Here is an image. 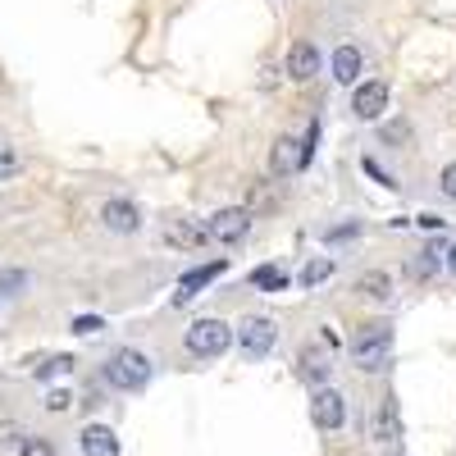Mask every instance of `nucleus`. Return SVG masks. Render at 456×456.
Wrapping results in <instances>:
<instances>
[{
    "label": "nucleus",
    "instance_id": "nucleus-14",
    "mask_svg": "<svg viewBox=\"0 0 456 456\" xmlns=\"http://www.w3.org/2000/svg\"><path fill=\"white\" fill-rule=\"evenodd\" d=\"M78 443H83V456H119V438H114L110 425H87Z\"/></svg>",
    "mask_w": 456,
    "mask_h": 456
},
{
    "label": "nucleus",
    "instance_id": "nucleus-26",
    "mask_svg": "<svg viewBox=\"0 0 456 456\" xmlns=\"http://www.w3.org/2000/svg\"><path fill=\"white\" fill-rule=\"evenodd\" d=\"M438 192H443V197H452V201H456V160H452V165H447V169H443V174H438Z\"/></svg>",
    "mask_w": 456,
    "mask_h": 456
},
{
    "label": "nucleus",
    "instance_id": "nucleus-17",
    "mask_svg": "<svg viewBox=\"0 0 456 456\" xmlns=\"http://www.w3.org/2000/svg\"><path fill=\"white\" fill-rule=\"evenodd\" d=\"M329 370H333V361L324 356V352H306L301 356V384H311V388H324L329 384Z\"/></svg>",
    "mask_w": 456,
    "mask_h": 456
},
{
    "label": "nucleus",
    "instance_id": "nucleus-7",
    "mask_svg": "<svg viewBox=\"0 0 456 456\" xmlns=\"http://www.w3.org/2000/svg\"><path fill=\"white\" fill-rule=\"evenodd\" d=\"M352 110H356V119H365V124L384 119V110H388V83H379V78L361 83L356 96H352Z\"/></svg>",
    "mask_w": 456,
    "mask_h": 456
},
{
    "label": "nucleus",
    "instance_id": "nucleus-24",
    "mask_svg": "<svg viewBox=\"0 0 456 456\" xmlns=\"http://www.w3.org/2000/svg\"><path fill=\"white\" fill-rule=\"evenodd\" d=\"M19 456H55V447L46 438H23L19 443Z\"/></svg>",
    "mask_w": 456,
    "mask_h": 456
},
{
    "label": "nucleus",
    "instance_id": "nucleus-21",
    "mask_svg": "<svg viewBox=\"0 0 456 456\" xmlns=\"http://www.w3.org/2000/svg\"><path fill=\"white\" fill-rule=\"evenodd\" d=\"M73 365H78V361H73V356H51L46 365H37V379H42V384H46V379H60V374H73Z\"/></svg>",
    "mask_w": 456,
    "mask_h": 456
},
{
    "label": "nucleus",
    "instance_id": "nucleus-18",
    "mask_svg": "<svg viewBox=\"0 0 456 456\" xmlns=\"http://www.w3.org/2000/svg\"><path fill=\"white\" fill-rule=\"evenodd\" d=\"M270 169H274L279 178H288V174L297 169V137H279V142H274V151H270Z\"/></svg>",
    "mask_w": 456,
    "mask_h": 456
},
{
    "label": "nucleus",
    "instance_id": "nucleus-13",
    "mask_svg": "<svg viewBox=\"0 0 456 456\" xmlns=\"http://www.w3.org/2000/svg\"><path fill=\"white\" fill-rule=\"evenodd\" d=\"M329 69H333V78H338L342 87H352V83L361 78V73H365V55H361L356 46H338Z\"/></svg>",
    "mask_w": 456,
    "mask_h": 456
},
{
    "label": "nucleus",
    "instance_id": "nucleus-28",
    "mask_svg": "<svg viewBox=\"0 0 456 456\" xmlns=\"http://www.w3.org/2000/svg\"><path fill=\"white\" fill-rule=\"evenodd\" d=\"M356 233H361V224H342V228H333V233H329V242H347Z\"/></svg>",
    "mask_w": 456,
    "mask_h": 456
},
{
    "label": "nucleus",
    "instance_id": "nucleus-1",
    "mask_svg": "<svg viewBox=\"0 0 456 456\" xmlns=\"http://www.w3.org/2000/svg\"><path fill=\"white\" fill-rule=\"evenodd\" d=\"M352 361L370 374L393 365V324L388 320H370L352 333Z\"/></svg>",
    "mask_w": 456,
    "mask_h": 456
},
{
    "label": "nucleus",
    "instance_id": "nucleus-20",
    "mask_svg": "<svg viewBox=\"0 0 456 456\" xmlns=\"http://www.w3.org/2000/svg\"><path fill=\"white\" fill-rule=\"evenodd\" d=\"M251 283H256V288H265V292H279V288H288V274H283V270H274V265H260V270L251 274Z\"/></svg>",
    "mask_w": 456,
    "mask_h": 456
},
{
    "label": "nucleus",
    "instance_id": "nucleus-15",
    "mask_svg": "<svg viewBox=\"0 0 456 456\" xmlns=\"http://www.w3.org/2000/svg\"><path fill=\"white\" fill-rule=\"evenodd\" d=\"M443 256H447V247H443V242H429L425 251H415V260L406 265V274H411V279H420V283H425V279H434Z\"/></svg>",
    "mask_w": 456,
    "mask_h": 456
},
{
    "label": "nucleus",
    "instance_id": "nucleus-22",
    "mask_svg": "<svg viewBox=\"0 0 456 456\" xmlns=\"http://www.w3.org/2000/svg\"><path fill=\"white\" fill-rule=\"evenodd\" d=\"M23 169V160H19V151L10 146V142H0V183H10L14 174Z\"/></svg>",
    "mask_w": 456,
    "mask_h": 456
},
{
    "label": "nucleus",
    "instance_id": "nucleus-27",
    "mask_svg": "<svg viewBox=\"0 0 456 456\" xmlns=\"http://www.w3.org/2000/svg\"><path fill=\"white\" fill-rule=\"evenodd\" d=\"M23 283H28V274H19V270H14V274H0V297H10V292L23 288Z\"/></svg>",
    "mask_w": 456,
    "mask_h": 456
},
{
    "label": "nucleus",
    "instance_id": "nucleus-19",
    "mask_svg": "<svg viewBox=\"0 0 456 456\" xmlns=\"http://www.w3.org/2000/svg\"><path fill=\"white\" fill-rule=\"evenodd\" d=\"M324 279H333V260H329V256L311 260L306 270H301V288H315V283H324Z\"/></svg>",
    "mask_w": 456,
    "mask_h": 456
},
{
    "label": "nucleus",
    "instance_id": "nucleus-30",
    "mask_svg": "<svg viewBox=\"0 0 456 456\" xmlns=\"http://www.w3.org/2000/svg\"><path fill=\"white\" fill-rule=\"evenodd\" d=\"M415 224L429 228V233H434V228H443V219H438V215H415Z\"/></svg>",
    "mask_w": 456,
    "mask_h": 456
},
{
    "label": "nucleus",
    "instance_id": "nucleus-25",
    "mask_svg": "<svg viewBox=\"0 0 456 456\" xmlns=\"http://www.w3.org/2000/svg\"><path fill=\"white\" fill-rule=\"evenodd\" d=\"M69 329H73V333H78V338H96V333H101L105 324H101L96 315H78V320H73Z\"/></svg>",
    "mask_w": 456,
    "mask_h": 456
},
{
    "label": "nucleus",
    "instance_id": "nucleus-11",
    "mask_svg": "<svg viewBox=\"0 0 456 456\" xmlns=\"http://www.w3.org/2000/svg\"><path fill=\"white\" fill-rule=\"evenodd\" d=\"M165 242L178 247V251H197V247H206L210 238H206V224H197V219H169V224H165Z\"/></svg>",
    "mask_w": 456,
    "mask_h": 456
},
{
    "label": "nucleus",
    "instance_id": "nucleus-5",
    "mask_svg": "<svg viewBox=\"0 0 456 456\" xmlns=\"http://www.w3.org/2000/svg\"><path fill=\"white\" fill-rule=\"evenodd\" d=\"M247 228H251V210H247V206H224V210H215V215H210L206 238H210V242H219V247H233V242H242V238H247Z\"/></svg>",
    "mask_w": 456,
    "mask_h": 456
},
{
    "label": "nucleus",
    "instance_id": "nucleus-12",
    "mask_svg": "<svg viewBox=\"0 0 456 456\" xmlns=\"http://www.w3.org/2000/svg\"><path fill=\"white\" fill-rule=\"evenodd\" d=\"M370 434H374L379 443H393V438H402V420H397V397H393V393H388L384 402H379L374 420H370Z\"/></svg>",
    "mask_w": 456,
    "mask_h": 456
},
{
    "label": "nucleus",
    "instance_id": "nucleus-29",
    "mask_svg": "<svg viewBox=\"0 0 456 456\" xmlns=\"http://www.w3.org/2000/svg\"><path fill=\"white\" fill-rule=\"evenodd\" d=\"M64 406H69V393H64V388H55V393L46 397V411H64Z\"/></svg>",
    "mask_w": 456,
    "mask_h": 456
},
{
    "label": "nucleus",
    "instance_id": "nucleus-8",
    "mask_svg": "<svg viewBox=\"0 0 456 456\" xmlns=\"http://www.w3.org/2000/svg\"><path fill=\"white\" fill-rule=\"evenodd\" d=\"M224 270H228V260L219 256V260H206V265H197L192 274H183V279H178V292H174V306H187V301H192V297H197V292H201L210 279H219Z\"/></svg>",
    "mask_w": 456,
    "mask_h": 456
},
{
    "label": "nucleus",
    "instance_id": "nucleus-10",
    "mask_svg": "<svg viewBox=\"0 0 456 456\" xmlns=\"http://www.w3.org/2000/svg\"><path fill=\"white\" fill-rule=\"evenodd\" d=\"M283 69H288V78H292V83H311L315 73H320V51H315L311 42H297V46H288Z\"/></svg>",
    "mask_w": 456,
    "mask_h": 456
},
{
    "label": "nucleus",
    "instance_id": "nucleus-9",
    "mask_svg": "<svg viewBox=\"0 0 456 456\" xmlns=\"http://www.w3.org/2000/svg\"><path fill=\"white\" fill-rule=\"evenodd\" d=\"M101 224L110 228V233H137V228H142V210L133 201H124V197H114V201L101 206Z\"/></svg>",
    "mask_w": 456,
    "mask_h": 456
},
{
    "label": "nucleus",
    "instance_id": "nucleus-16",
    "mask_svg": "<svg viewBox=\"0 0 456 456\" xmlns=\"http://www.w3.org/2000/svg\"><path fill=\"white\" fill-rule=\"evenodd\" d=\"M356 292H361L365 301H379V306H384V301H393V279H388L384 270H370V274L356 279Z\"/></svg>",
    "mask_w": 456,
    "mask_h": 456
},
{
    "label": "nucleus",
    "instance_id": "nucleus-23",
    "mask_svg": "<svg viewBox=\"0 0 456 456\" xmlns=\"http://www.w3.org/2000/svg\"><path fill=\"white\" fill-rule=\"evenodd\" d=\"M384 142H388V146H406V142H411V124H406V119L384 124Z\"/></svg>",
    "mask_w": 456,
    "mask_h": 456
},
{
    "label": "nucleus",
    "instance_id": "nucleus-32",
    "mask_svg": "<svg viewBox=\"0 0 456 456\" xmlns=\"http://www.w3.org/2000/svg\"><path fill=\"white\" fill-rule=\"evenodd\" d=\"M388 456H397V452H388Z\"/></svg>",
    "mask_w": 456,
    "mask_h": 456
},
{
    "label": "nucleus",
    "instance_id": "nucleus-6",
    "mask_svg": "<svg viewBox=\"0 0 456 456\" xmlns=\"http://www.w3.org/2000/svg\"><path fill=\"white\" fill-rule=\"evenodd\" d=\"M311 420H315V429H324V434L342 429V420H347V402H342V393H333L329 384L315 388V393H311Z\"/></svg>",
    "mask_w": 456,
    "mask_h": 456
},
{
    "label": "nucleus",
    "instance_id": "nucleus-3",
    "mask_svg": "<svg viewBox=\"0 0 456 456\" xmlns=\"http://www.w3.org/2000/svg\"><path fill=\"white\" fill-rule=\"evenodd\" d=\"M228 347H233V329L224 320H197L187 329V352L201 356V361H219Z\"/></svg>",
    "mask_w": 456,
    "mask_h": 456
},
{
    "label": "nucleus",
    "instance_id": "nucleus-4",
    "mask_svg": "<svg viewBox=\"0 0 456 456\" xmlns=\"http://www.w3.org/2000/svg\"><path fill=\"white\" fill-rule=\"evenodd\" d=\"M233 338H238V347H242L247 361H260V356H270L279 329H274V320H265V315H247V320L233 329Z\"/></svg>",
    "mask_w": 456,
    "mask_h": 456
},
{
    "label": "nucleus",
    "instance_id": "nucleus-31",
    "mask_svg": "<svg viewBox=\"0 0 456 456\" xmlns=\"http://www.w3.org/2000/svg\"><path fill=\"white\" fill-rule=\"evenodd\" d=\"M447 270H452V279H456V247H447Z\"/></svg>",
    "mask_w": 456,
    "mask_h": 456
},
{
    "label": "nucleus",
    "instance_id": "nucleus-2",
    "mask_svg": "<svg viewBox=\"0 0 456 456\" xmlns=\"http://www.w3.org/2000/svg\"><path fill=\"white\" fill-rule=\"evenodd\" d=\"M151 356L137 352V347H119L110 361H105V384L110 388H119V393H142L151 384Z\"/></svg>",
    "mask_w": 456,
    "mask_h": 456
}]
</instances>
